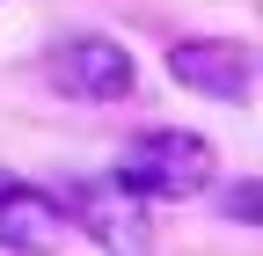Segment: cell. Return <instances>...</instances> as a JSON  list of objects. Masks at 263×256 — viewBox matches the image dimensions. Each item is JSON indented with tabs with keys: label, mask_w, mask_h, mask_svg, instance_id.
Wrapping results in <instances>:
<instances>
[{
	"label": "cell",
	"mask_w": 263,
	"mask_h": 256,
	"mask_svg": "<svg viewBox=\"0 0 263 256\" xmlns=\"http://www.w3.org/2000/svg\"><path fill=\"white\" fill-rule=\"evenodd\" d=\"M51 190V205L66 220V234H88V242H103V249H139L154 242V198L139 183H124L117 169L110 176H66V183H44Z\"/></svg>",
	"instance_id": "cell-1"
},
{
	"label": "cell",
	"mask_w": 263,
	"mask_h": 256,
	"mask_svg": "<svg viewBox=\"0 0 263 256\" xmlns=\"http://www.w3.org/2000/svg\"><path fill=\"white\" fill-rule=\"evenodd\" d=\"M117 176L139 183L146 198H197V190L219 183V147L205 132H183V124H146V132L124 139Z\"/></svg>",
	"instance_id": "cell-2"
},
{
	"label": "cell",
	"mask_w": 263,
	"mask_h": 256,
	"mask_svg": "<svg viewBox=\"0 0 263 256\" xmlns=\"http://www.w3.org/2000/svg\"><path fill=\"white\" fill-rule=\"evenodd\" d=\"M139 66H132V51L103 29H73V37H59L44 51V88L66 95V103H124Z\"/></svg>",
	"instance_id": "cell-3"
},
{
	"label": "cell",
	"mask_w": 263,
	"mask_h": 256,
	"mask_svg": "<svg viewBox=\"0 0 263 256\" xmlns=\"http://www.w3.org/2000/svg\"><path fill=\"white\" fill-rule=\"evenodd\" d=\"M168 74H176L190 95L249 103V88H256V51H249V37H176V44H168Z\"/></svg>",
	"instance_id": "cell-4"
},
{
	"label": "cell",
	"mask_w": 263,
	"mask_h": 256,
	"mask_svg": "<svg viewBox=\"0 0 263 256\" xmlns=\"http://www.w3.org/2000/svg\"><path fill=\"white\" fill-rule=\"evenodd\" d=\"M66 242V220L51 205V190L22 183V176H0V249H51Z\"/></svg>",
	"instance_id": "cell-5"
},
{
	"label": "cell",
	"mask_w": 263,
	"mask_h": 256,
	"mask_svg": "<svg viewBox=\"0 0 263 256\" xmlns=\"http://www.w3.org/2000/svg\"><path fill=\"white\" fill-rule=\"evenodd\" d=\"M227 220H241V227L263 220V183H256V176H241L234 190H227Z\"/></svg>",
	"instance_id": "cell-6"
}]
</instances>
